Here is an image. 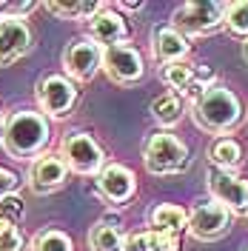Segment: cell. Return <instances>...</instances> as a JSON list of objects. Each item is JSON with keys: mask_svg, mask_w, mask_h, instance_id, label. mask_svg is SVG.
Here are the masks:
<instances>
[{"mask_svg": "<svg viewBox=\"0 0 248 251\" xmlns=\"http://www.w3.org/2000/svg\"><path fill=\"white\" fill-rule=\"evenodd\" d=\"M243 114H246V109H243L240 94L220 83H214L197 103H191V117H194L197 128L208 131V134H220V137H225L228 131H234L243 123Z\"/></svg>", "mask_w": 248, "mask_h": 251, "instance_id": "6da1fadb", "label": "cell"}, {"mask_svg": "<svg viewBox=\"0 0 248 251\" xmlns=\"http://www.w3.org/2000/svg\"><path fill=\"white\" fill-rule=\"evenodd\" d=\"M51 140V128H49V117L40 111H26L20 109L6 117V140L3 149L6 154L15 160H37L46 154L43 149Z\"/></svg>", "mask_w": 248, "mask_h": 251, "instance_id": "7a4b0ae2", "label": "cell"}, {"mask_svg": "<svg viewBox=\"0 0 248 251\" xmlns=\"http://www.w3.org/2000/svg\"><path fill=\"white\" fill-rule=\"evenodd\" d=\"M191 163V151L183 140H177L171 131H157L146 140L143 149V166L146 172L154 177H166V174H180L188 169Z\"/></svg>", "mask_w": 248, "mask_h": 251, "instance_id": "3957f363", "label": "cell"}, {"mask_svg": "<svg viewBox=\"0 0 248 251\" xmlns=\"http://www.w3.org/2000/svg\"><path fill=\"white\" fill-rule=\"evenodd\" d=\"M60 157L66 160L69 172L83 174V177L100 174L106 169V154H103L100 143L94 140L92 134H86V131H72V134H66L63 143H60Z\"/></svg>", "mask_w": 248, "mask_h": 251, "instance_id": "277c9868", "label": "cell"}, {"mask_svg": "<svg viewBox=\"0 0 248 251\" xmlns=\"http://www.w3.org/2000/svg\"><path fill=\"white\" fill-rule=\"evenodd\" d=\"M225 3H183L171 17V26L183 37H202L223 26Z\"/></svg>", "mask_w": 248, "mask_h": 251, "instance_id": "5b68a950", "label": "cell"}, {"mask_svg": "<svg viewBox=\"0 0 248 251\" xmlns=\"http://www.w3.org/2000/svg\"><path fill=\"white\" fill-rule=\"evenodd\" d=\"M37 103L46 117H66L77 106V86L66 75H46L37 83Z\"/></svg>", "mask_w": 248, "mask_h": 251, "instance_id": "8992f818", "label": "cell"}, {"mask_svg": "<svg viewBox=\"0 0 248 251\" xmlns=\"http://www.w3.org/2000/svg\"><path fill=\"white\" fill-rule=\"evenodd\" d=\"M63 69L66 77L89 83L97 72H103V49L89 37H77L63 49Z\"/></svg>", "mask_w": 248, "mask_h": 251, "instance_id": "52a82bcc", "label": "cell"}, {"mask_svg": "<svg viewBox=\"0 0 248 251\" xmlns=\"http://www.w3.org/2000/svg\"><path fill=\"white\" fill-rule=\"evenodd\" d=\"M205 183L211 197L220 205H225L231 214H246L248 211V180H243L237 172H223V169H208Z\"/></svg>", "mask_w": 248, "mask_h": 251, "instance_id": "ba28073f", "label": "cell"}, {"mask_svg": "<svg viewBox=\"0 0 248 251\" xmlns=\"http://www.w3.org/2000/svg\"><path fill=\"white\" fill-rule=\"evenodd\" d=\"M103 72L109 75L111 83L117 86H134L146 75V60L134 46H111L103 49Z\"/></svg>", "mask_w": 248, "mask_h": 251, "instance_id": "9c48e42d", "label": "cell"}, {"mask_svg": "<svg viewBox=\"0 0 248 251\" xmlns=\"http://www.w3.org/2000/svg\"><path fill=\"white\" fill-rule=\"evenodd\" d=\"M231 211L217 200H202L188 211V234L197 240H220L231 228Z\"/></svg>", "mask_w": 248, "mask_h": 251, "instance_id": "30bf717a", "label": "cell"}, {"mask_svg": "<svg viewBox=\"0 0 248 251\" xmlns=\"http://www.w3.org/2000/svg\"><path fill=\"white\" fill-rule=\"evenodd\" d=\"M97 191L103 194V200H109L114 205H125L137 194L134 172L125 169L123 163H109L103 172L97 174Z\"/></svg>", "mask_w": 248, "mask_h": 251, "instance_id": "8fae6325", "label": "cell"}, {"mask_svg": "<svg viewBox=\"0 0 248 251\" xmlns=\"http://www.w3.org/2000/svg\"><path fill=\"white\" fill-rule=\"evenodd\" d=\"M69 177V166L60 154H40L37 160H31L29 166V188L34 194H49L57 191L60 186H66Z\"/></svg>", "mask_w": 248, "mask_h": 251, "instance_id": "7c38bea8", "label": "cell"}, {"mask_svg": "<svg viewBox=\"0 0 248 251\" xmlns=\"http://www.w3.org/2000/svg\"><path fill=\"white\" fill-rule=\"evenodd\" d=\"M128 23L120 12H114L109 6H103L97 15L89 20V40H94L100 49H111V46H123L128 40Z\"/></svg>", "mask_w": 248, "mask_h": 251, "instance_id": "4fadbf2b", "label": "cell"}, {"mask_svg": "<svg viewBox=\"0 0 248 251\" xmlns=\"http://www.w3.org/2000/svg\"><path fill=\"white\" fill-rule=\"evenodd\" d=\"M31 49V29L20 17H6L0 23V66L17 63Z\"/></svg>", "mask_w": 248, "mask_h": 251, "instance_id": "5bb4252c", "label": "cell"}, {"mask_svg": "<svg viewBox=\"0 0 248 251\" xmlns=\"http://www.w3.org/2000/svg\"><path fill=\"white\" fill-rule=\"evenodd\" d=\"M188 51H191L188 37H183L174 26H157L151 31V54L157 63H163V66L180 63L188 57Z\"/></svg>", "mask_w": 248, "mask_h": 251, "instance_id": "9a60e30c", "label": "cell"}, {"mask_svg": "<svg viewBox=\"0 0 248 251\" xmlns=\"http://www.w3.org/2000/svg\"><path fill=\"white\" fill-rule=\"evenodd\" d=\"M149 226H151V231H157V234H163V237L183 240V234L188 231V214H186V208H180V205L160 203L151 208Z\"/></svg>", "mask_w": 248, "mask_h": 251, "instance_id": "2e32d148", "label": "cell"}, {"mask_svg": "<svg viewBox=\"0 0 248 251\" xmlns=\"http://www.w3.org/2000/svg\"><path fill=\"white\" fill-rule=\"evenodd\" d=\"M183 114H186V100H183L180 94L166 92V94H160V97L151 100V117H154V123L160 126V131L174 128V126L183 120Z\"/></svg>", "mask_w": 248, "mask_h": 251, "instance_id": "e0dca14e", "label": "cell"}, {"mask_svg": "<svg viewBox=\"0 0 248 251\" xmlns=\"http://www.w3.org/2000/svg\"><path fill=\"white\" fill-rule=\"evenodd\" d=\"M125 237L120 228V220H100L97 226H92L89 231V249L92 251H123Z\"/></svg>", "mask_w": 248, "mask_h": 251, "instance_id": "ac0fdd59", "label": "cell"}, {"mask_svg": "<svg viewBox=\"0 0 248 251\" xmlns=\"http://www.w3.org/2000/svg\"><path fill=\"white\" fill-rule=\"evenodd\" d=\"M208 160L214 169H223V172H234L243 166V146L234 137H217L211 143V151H208Z\"/></svg>", "mask_w": 248, "mask_h": 251, "instance_id": "d6986e66", "label": "cell"}, {"mask_svg": "<svg viewBox=\"0 0 248 251\" xmlns=\"http://www.w3.org/2000/svg\"><path fill=\"white\" fill-rule=\"evenodd\" d=\"M123 251H180V240L163 237L149 228V231H134L125 237Z\"/></svg>", "mask_w": 248, "mask_h": 251, "instance_id": "ffe728a7", "label": "cell"}, {"mask_svg": "<svg viewBox=\"0 0 248 251\" xmlns=\"http://www.w3.org/2000/svg\"><path fill=\"white\" fill-rule=\"evenodd\" d=\"M160 77L166 80V86H169L174 94H183L191 89V83L197 77V66H191L188 60H180V63H171V66H163V72H160Z\"/></svg>", "mask_w": 248, "mask_h": 251, "instance_id": "44dd1931", "label": "cell"}, {"mask_svg": "<svg viewBox=\"0 0 248 251\" xmlns=\"http://www.w3.org/2000/svg\"><path fill=\"white\" fill-rule=\"evenodd\" d=\"M29 251H74V243L60 228H43L31 237Z\"/></svg>", "mask_w": 248, "mask_h": 251, "instance_id": "7402d4cb", "label": "cell"}, {"mask_svg": "<svg viewBox=\"0 0 248 251\" xmlns=\"http://www.w3.org/2000/svg\"><path fill=\"white\" fill-rule=\"evenodd\" d=\"M51 15L63 17V20H92L100 9H103V3H43Z\"/></svg>", "mask_w": 248, "mask_h": 251, "instance_id": "603a6c76", "label": "cell"}, {"mask_svg": "<svg viewBox=\"0 0 248 251\" xmlns=\"http://www.w3.org/2000/svg\"><path fill=\"white\" fill-rule=\"evenodd\" d=\"M223 26L248 40V0H234V3H225V17H223Z\"/></svg>", "mask_w": 248, "mask_h": 251, "instance_id": "cb8c5ba5", "label": "cell"}, {"mask_svg": "<svg viewBox=\"0 0 248 251\" xmlns=\"http://www.w3.org/2000/svg\"><path fill=\"white\" fill-rule=\"evenodd\" d=\"M0 251H26L23 231L17 228V223L0 217Z\"/></svg>", "mask_w": 248, "mask_h": 251, "instance_id": "d4e9b609", "label": "cell"}, {"mask_svg": "<svg viewBox=\"0 0 248 251\" xmlns=\"http://www.w3.org/2000/svg\"><path fill=\"white\" fill-rule=\"evenodd\" d=\"M23 214H26V203H23V197H20L17 191L0 200V217L17 223V220H23Z\"/></svg>", "mask_w": 248, "mask_h": 251, "instance_id": "484cf974", "label": "cell"}, {"mask_svg": "<svg viewBox=\"0 0 248 251\" xmlns=\"http://www.w3.org/2000/svg\"><path fill=\"white\" fill-rule=\"evenodd\" d=\"M34 9H37L34 0H23V3H12V0H6V17H20V20H26V15H31Z\"/></svg>", "mask_w": 248, "mask_h": 251, "instance_id": "4316f807", "label": "cell"}, {"mask_svg": "<svg viewBox=\"0 0 248 251\" xmlns=\"http://www.w3.org/2000/svg\"><path fill=\"white\" fill-rule=\"evenodd\" d=\"M17 186H20V177L15 172H9V169H0V200L9 197V194H15Z\"/></svg>", "mask_w": 248, "mask_h": 251, "instance_id": "83f0119b", "label": "cell"}, {"mask_svg": "<svg viewBox=\"0 0 248 251\" xmlns=\"http://www.w3.org/2000/svg\"><path fill=\"white\" fill-rule=\"evenodd\" d=\"M143 6H146L143 0H123V3H120V9H128V12H140Z\"/></svg>", "mask_w": 248, "mask_h": 251, "instance_id": "f1b7e54d", "label": "cell"}, {"mask_svg": "<svg viewBox=\"0 0 248 251\" xmlns=\"http://www.w3.org/2000/svg\"><path fill=\"white\" fill-rule=\"evenodd\" d=\"M3 140H6V117L0 114V146H3Z\"/></svg>", "mask_w": 248, "mask_h": 251, "instance_id": "f546056e", "label": "cell"}, {"mask_svg": "<svg viewBox=\"0 0 248 251\" xmlns=\"http://www.w3.org/2000/svg\"><path fill=\"white\" fill-rule=\"evenodd\" d=\"M240 54H243V60L248 63V40H243V49H240Z\"/></svg>", "mask_w": 248, "mask_h": 251, "instance_id": "4dcf8cb0", "label": "cell"}, {"mask_svg": "<svg viewBox=\"0 0 248 251\" xmlns=\"http://www.w3.org/2000/svg\"><path fill=\"white\" fill-rule=\"evenodd\" d=\"M6 20V0H0V23Z\"/></svg>", "mask_w": 248, "mask_h": 251, "instance_id": "1f68e13d", "label": "cell"}, {"mask_svg": "<svg viewBox=\"0 0 248 251\" xmlns=\"http://www.w3.org/2000/svg\"><path fill=\"white\" fill-rule=\"evenodd\" d=\"M246 217H248V211H246Z\"/></svg>", "mask_w": 248, "mask_h": 251, "instance_id": "d6a6232c", "label": "cell"}, {"mask_svg": "<svg viewBox=\"0 0 248 251\" xmlns=\"http://www.w3.org/2000/svg\"><path fill=\"white\" fill-rule=\"evenodd\" d=\"M246 251H248V249H246Z\"/></svg>", "mask_w": 248, "mask_h": 251, "instance_id": "836d02e7", "label": "cell"}]
</instances>
